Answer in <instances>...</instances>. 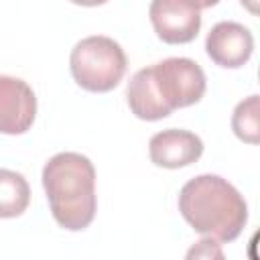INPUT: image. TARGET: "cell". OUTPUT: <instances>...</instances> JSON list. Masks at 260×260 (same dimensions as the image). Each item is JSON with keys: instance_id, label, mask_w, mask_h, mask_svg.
I'll return each mask as SVG.
<instances>
[{"instance_id": "10", "label": "cell", "mask_w": 260, "mask_h": 260, "mask_svg": "<svg viewBox=\"0 0 260 260\" xmlns=\"http://www.w3.org/2000/svg\"><path fill=\"white\" fill-rule=\"evenodd\" d=\"M232 130L240 140L248 144L260 142V100L258 95H250L236 106L232 114Z\"/></svg>"}, {"instance_id": "11", "label": "cell", "mask_w": 260, "mask_h": 260, "mask_svg": "<svg viewBox=\"0 0 260 260\" xmlns=\"http://www.w3.org/2000/svg\"><path fill=\"white\" fill-rule=\"evenodd\" d=\"M189 2H191L195 8L201 10V8H211V6H215L219 0H189Z\"/></svg>"}, {"instance_id": "7", "label": "cell", "mask_w": 260, "mask_h": 260, "mask_svg": "<svg viewBox=\"0 0 260 260\" xmlns=\"http://www.w3.org/2000/svg\"><path fill=\"white\" fill-rule=\"evenodd\" d=\"M205 51L215 65L238 69L252 57L254 37L248 26L234 20H221L207 32Z\"/></svg>"}, {"instance_id": "2", "label": "cell", "mask_w": 260, "mask_h": 260, "mask_svg": "<svg viewBox=\"0 0 260 260\" xmlns=\"http://www.w3.org/2000/svg\"><path fill=\"white\" fill-rule=\"evenodd\" d=\"M179 211L197 234L217 242L236 240L248 221L246 199L219 175L187 181L179 193Z\"/></svg>"}, {"instance_id": "9", "label": "cell", "mask_w": 260, "mask_h": 260, "mask_svg": "<svg viewBox=\"0 0 260 260\" xmlns=\"http://www.w3.org/2000/svg\"><path fill=\"white\" fill-rule=\"evenodd\" d=\"M30 201V187L26 179L10 169H0V217H18Z\"/></svg>"}, {"instance_id": "13", "label": "cell", "mask_w": 260, "mask_h": 260, "mask_svg": "<svg viewBox=\"0 0 260 260\" xmlns=\"http://www.w3.org/2000/svg\"><path fill=\"white\" fill-rule=\"evenodd\" d=\"M73 4H79V6H98V4H104L108 0H69Z\"/></svg>"}, {"instance_id": "8", "label": "cell", "mask_w": 260, "mask_h": 260, "mask_svg": "<svg viewBox=\"0 0 260 260\" xmlns=\"http://www.w3.org/2000/svg\"><path fill=\"white\" fill-rule=\"evenodd\" d=\"M150 160L162 169H181L193 165L203 154V142L189 130L169 128L156 132L148 142Z\"/></svg>"}, {"instance_id": "4", "label": "cell", "mask_w": 260, "mask_h": 260, "mask_svg": "<svg viewBox=\"0 0 260 260\" xmlns=\"http://www.w3.org/2000/svg\"><path fill=\"white\" fill-rule=\"evenodd\" d=\"M126 53L110 37L93 35L81 39L69 57V69L77 85L87 91L106 93L114 89L126 73Z\"/></svg>"}, {"instance_id": "6", "label": "cell", "mask_w": 260, "mask_h": 260, "mask_svg": "<svg viewBox=\"0 0 260 260\" xmlns=\"http://www.w3.org/2000/svg\"><path fill=\"white\" fill-rule=\"evenodd\" d=\"M37 116V98L18 77L0 75V134H24Z\"/></svg>"}, {"instance_id": "5", "label": "cell", "mask_w": 260, "mask_h": 260, "mask_svg": "<svg viewBox=\"0 0 260 260\" xmlns=\"http://www.w3.org/2000/svg\"><path fill=\"white\" fill-rule=\"evenodd\" d=\"M148 16L156 37L169 45L191 43L201 28V12L189 0H152Z\"/></svg>"}, {"instance_id": "1", "label": "cell", "mask_w": 260, "mask_h": 260, "mask_svg": "<svg viewBox=\"0 0 260 260\" xmlns=\"http://www.w3.org/2000/svg\"><path fill=\"white\" fill-rule=\"evenodd\" d=\"M205 93V73L193 59L169 57L138 69L128 81L126 98L140 120L167 118L177 108L197 104Z\"/></svg>"}, {"instance_id": "12", "label": "cell", "mask_w": 260, "mask_h": 260, "mask_svg": "<svg viewBox=\"0 0 260 260\" xmlns=\"http://www.w3.org/2000/svg\"><path fill=\"white\" fill-rule=\"evenodd\" d=\"M242 6H246L252 14H258V0H240Z\"/></svg>"}, {"instance_id": "3", "label": "cell", "mask_w": 260, "mask_h": 260, "mask_svg": "<svg viewBox=\"0 0 260 260\" xmlns=\"http://www.w3.org/2000/svg\"><path fill=\"white\" fill-rule=\"evenodd\" d=\"M43 187L55 221L69 230H85L95 215V169L79 152H59L43 167Z\"/></svg>"}]
</instances>
